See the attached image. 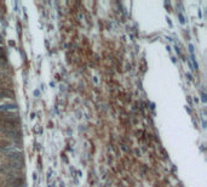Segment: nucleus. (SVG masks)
Masks as SVG:
<instances>
[{"mask_svg": "<svg viewBox=\"0 0 207 187\" xmlns=\"http://www.w3.org/2000/svg\"><path fill=\"white\" fill-rule=\"evenodd\" d=\"M12 111H17V106L12 102H3L0 103V112H12Z\"/></svg>", "mask_w": 207, "mask_h": 187, "instance_id": "7ed1b4c3", "label": "nucleus"}, {"mask_svg": "<svg viewBox=\"0 0 207 187\" xmlns=\"http://www.w3.org/2000/svg\"><path fill=\"white\" fill-rule=\"evenodd\" d=\"M6 182L9 185V187H23V185H24V181L21 176L12 175V174L7 176Z\"/></svg>", "mask_w": 207, "mask_h": 187, "instance_id": "f257e3e1", "label": "nucleus"}, {"mask_svg": "<svg viewBox=\"0 0 207 187\" xmlns=\"http://www.w3.org/2000/svg\"><path fill=\"white\" fill-rule=\"evenodd\" d=\"M6 154L7 157H9V159H11L12 162H22V158H23V154L21 151L16 150V148H10L6 151Z\"/></svg>", "mask_w": 207, "mask_h": 187, "instance_id": "f03ea898", "label": "nucleus"}, {"mask_svg": "<svg viewBox=\"0 0 207 187\" xmlns=\"http://www.w3.org/2000/svg\"><path fill=\"white\" fill-rule=\"evenodd\" d=\"M5 59H6V54L4 47H0V60H5Z\"/></svg>", "mask_w": 207, "mask_h": 187, "instance_id": "20e7f679", "label": "nucleus"}]
</instances>
